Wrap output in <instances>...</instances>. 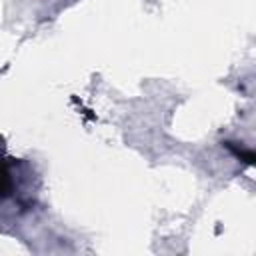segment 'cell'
Instances as JSON below:
<instances>
[{
    "label": "cell",
    "instance_id": "6da1fadb",
    "mask_svg": "<svg viewBox=\"0 0 256 256\" xmlns=\"http://www.w3.org/2000/svg\"><path fill=\"white\" fill-rule=\"evenodd\" d=\"M226 146H228V150L234 152L242 162H246V164H250V166H256V152H254V150H242V148H236V146L230 144V142H226Z\"/></svg>",
    "mask_w": 256,
    "mask_h": 256
}]
</instances>
